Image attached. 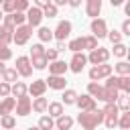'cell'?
Returning <instances> with one entry per match:
<instances>
[{
  "mask_svg": "<svg viewBox=\"0 0 130 130\" xmlns=\"http://www.w3.org/2000/svg\"><path fill=\"white\" fill-rule=\"evenodd\" d=\"M77 122L81 124L83 130H93L98 128V124L104 122V112L102 110H93V112H81L77 116Z\"/></svg>",
  "mask_w": 130,
  "mask_h": 130,
  "instance_id": "6da1fadb",
  "label": "cell"
},
{
  "mask_svg": "<svg viewBox=\"0 0 130 130\" xmlns=\"http://www.w3.org/2000/svg\"><path fill=\"white\" fill-rule=\"evenodd\" d=\"M112 75V65H108V63H102V65H93L91 69H89V79L95 83V81H100V79H106V77H110Z\"/></svg>",
  "mask_w": 130,
  "mask_h": 130,
  "instance_id": "7a4b0ae2",
  "label": "cell"
},
{
  "mask_svg": "<svg viewBox=\"0 0 130 130\" xmlns=\"http://www.w3.org/2000/svg\"><path fill=\"white\" fill-rule=\"evenodd\" d=\"M30 35H32V28H30L28 24L16 26V28H14V35H12V43H16V45H26L28 39H30Z\"/></svg>",
  "mask_w": 130,
  "mask_h": 130,
  "instance_id": "3957f363",
  "label": "cell"
},
{
  "mask_svg": "<svg viewBox=\"0 0 130 130\" xmlns=\"http://www.w3.org/2000/svg\"><path fill=\"white\" fill-rule=\"evenodd\" d=\"M108 59H110V51H108V49H104V47L93 49V51L89 53V57H87V61H89V63H93V65H102V63H106Z\"/></svg>",
  "mask_w": 130,
  "mask_h": 130,
  "instance_id": "277c9868",
  "label": "cell"
},
{
  "mask_svg": "<svg viewBox=\"0 0 130 130\" xmlns=\"http://www.w3.org/2000/svg\"><path fill=\"white\" fill-rule=\"evenodd\" d=\"M14 69H16V73H18V75H22V77H30V75H32L30 59H28V57H24V55L16 59V67H14Z\"/></svg>",
  "mask_w": 130,
  "mask_h": 130,
  "instance_id": "5b68a950",
  "label": "cell"
},
{
  "mask_svg": "<svg viewBox=\"0 0 130 130\" xmlns=\"http://www.w3.org/2000/svg\"><path fill=\"white\" fill-rule=\"evenodd\" d=\"M108 35V24L104 18H93L91 20V37L95 39H104Z\"/></svg>",
  "mask_w": 130,
  "mask_h": 130,
  "instance_id": "8992f818",
  "label": "cell"
},
{
  "mask_svg": "<svg viewBox=\"0 0 130 130\" xmlns=\"http://www.w3.org/2000/svg\"><path fill=\"white\" fill-rule=\"evenodd\" d=\"M69 35H71V22H69V20H59L53 37H55L59 43H65V39H67Z\"/></svg>",
  "mask_w": 130,
  "mask_h": 130,
  "instance_id": "52a82bcc",
  "label": "cell"
},
{
  "mask_svg": "<svg viewBox=\"0 0 130 130\" xmlns=\"http://www.w3.org/2000/svg\"><path fill=\"white\" fill-rule=\"evenodd\" d=\"M75 104H77V108L81 110V112H93V110H98V106H95V100L91 98V95H77V100H75Z\"/></svg>",
  "mask_w": 130,
  "mask_h": 130,
  "instance_id": "ba28073f",
  "label": "cell"
},
{
  "mask_svg": "<svg viewBox=\"0 0 130 130\" xmlns=\"http://www.w3.org/2000/svg\"><path fill=\"white\" fill-rule=\"evenodd\" d=\"M85 63H87V57L83 55V53H73V57H71V63L67 65L73 73H81L83 71V67H85Z\"/></svg>",
  "mask_w": 130,
  "mask_h": 130,
  "instance_id": "9c48e42d",
  "label": "cell"
},
{
  "mask_svg": "<svg viewBox=\"0 0 130 130\" xmlns=\"http://www.w3.org/2000/svg\"><path fill=\"white\" fill-rule=\"evenodd\" d=\"M24 16H26L28 26L32 28V26H39V24H41V20H43V10H39V8H35V6H30V8L24 12Z\"/></svg>",
  "mask_w": 130,
  "mask_h": 130,
  "instance_id": "30bf717a",
  "label": "cell"
},
{
  "mask_svg": "<svg viewBox=\"0 0 130 130\" xmlns=\"http://www.w3.org/2000/svg\"><path fill=\"white\" fill-rule=\"evenodd\" d=\"M16 114L18 116H28L30 114V110H32V102H30V98L28 95H22V98H18L16 100Z\"/></svg>",
  "mask_w": 130,
  "mask_h": 130,
  "instance_id": "8fae6325",
  "label": "cell"
},
{
  "mask_svg": "<svg viewBox=\"0 0 130 130\" xmlns=\"http://www.w3.org/2000/svg\"><path fill=\"white\" fill-rule=\"evenodd\" d=\"M26 89H28V93L32 98H43L45 91H47V83H45V79H35Z\"/></svg>",
  "mask_w": 130,
  "mask_h": 130,
  "instance_id": "7c38bea8",
  "label": "cell"
},
{
  "mask_svg": "<svg viewBox=\"0 0 130 130\" xmlns=\"http://www.w3.org/2000/svg\"><path fill=\"white\" fill-rule=\"evenodd\" d=\"M45 83H47V87H51V89H65V77H61V75H49V79H45Z\"/></svg>",
  "mask_w": 130,
  "mask_h": 130,
  "instance_id": "4fadbf2b",
  "label": "cell"
},
{
  "mask_svg": "<svg viewBox=\"0 0 130 130\" xmlns=\"http://www.w3.org/2000/svg\"><path fill=\"white\" fill-rule=\"evenodd\" d=\"M100 10H102V0H87V4H85L87 16L98 18V16H100Z\"/></svg>",
  "mask_w": 130,
  "mask_h": 130,
  "instance_id": "5bb4252c",
  "label": "cell"
},
{
  "mask_svg": "<svg viewBox=\"0 0 130 130\" xmlns=\"http://www.w3.org/2000/svg\"><path fill=\"white\" fill-rule=\"evenodd\" d=\"M69 67H67V63L65 61H53L51 65H49V75H65V71H67Z\"/></svg>",
  "mask_w": 130,
  "mask_h": 130,
  "instance_id": "9a60e30c",
  "label": "cell"
},
{
  "mask_svg": "<svg viewBox=\"0 0 130 130\" xmlns=\"http://www.w3.org/2000/svg\"><path fill=\"white\" fill-rule=\"evenodd\" d=\"M14 106H16L14 98H4L0 102V116H10V112L14 110Z\"/></svg>",
  "mask_w": 130,
  "mask_h": 130,
  "instance_id": "2e32d148",
  "label": "cell"
},
{
  "mask_svg": "<svg viewBox=\"0 0 130 130\" xmlns=\"http://www.w3.org/2000/svg\"><path fill=\"white\" fill-rule=\"evenodd\" d=\"M87 95H91L93 100L98 98V100H102V102H104V87L91 81V83H87Z\"/></svg>",
  "mask_w": 130,
  "mask_h": 130,
  "instance_id": "e0dca14e",
  "label": "cell"
},
{
  "mask_svg": "<svg viewBox=\"0 0 130 130\" xmlns=\"http://www.w3.org/2000/svg\"><path fill=\"white\" fill-rule=\"evenodd\" d=\"M55 126L59 128V130H71V126H73V118L71 116H59L57 118V122H55Z\"/></svg>",
  "mask_w": 130,
  "mask_h": 130,
  "instance_id": "ac0fdd59",
  "label": "cell"
},
{
  "mask_svg": "<svg viewBox=\"0 0 130 130\" xmlns=\"http://www.w3.org/2000/svg\"><path fill=\"white\" fill-rule=\"evenodd\" d=\"M2 79H4V83H16V79H18V73H16V69H12V67H6L4 71H2Z\"/></svg>",
  "mask_w": 130,
  "mask_h": 130,
  "instance_id": "d6986e66",
  "label": "cell"
},
{
  "mask_svg": "<svg viewBox=\"0 0 130 130\" xmlns=\"http://www.w3.org/2000/svg\"><path fill=\"white\" fill-rule=\"evenodd\" d=\"M10 93L14 95V100H16V98H22V95H26V85H24L22 81H16V83L10 85Z\"/></svg>",
  "mask_w": 130,
  "mask_h": 130,
  "instance_id": "ffe728a7",
  "label": "cell"
},
{
  "mask_svg": "<svg viewBox=\"0 0 130 130\" xmlns=\"http://www.w3.org/2000/svg\"><path fill=\"white\" fill-rule=\"evenodd\" d=\"M12 35H14L12 28L0 26V45H6V47H8V43H12Z\"/></svg>",
  "mask_w": 130,
  "mask_h": 130,
  "instance_id": "44dd1931",
  "label": "cell"
},
{
  "mask_svg": "<svg viewBox=\"0 0 130 130\" xmlns=\"http://www.w3.org/2000/svg\"><path fill=\"white\" fill-rule=\"evenodd\" d=\"M47 108H49V102H47V98H35V102H32V110H35L37 114H43V112H47Z\"/></svg>",
  "mask_w": 130,
  "mask_h": 130,
  "instance_id": "7402d4cb",
  "label": "cell"
},
{
  "mask_svg": "<svg viewBox=\"0 0 130 130\" xmlns=\"http://www.w3.org/2000/svg\"><path fill=\"white\" fill-rule=\"evenodd\" d=\"M47 110H49V116H51V118H59V116H63V104H61V102H51Z\"/></svg>",
  "mask_w": 130,
  "mask_h": 130,
  "instance_id": "603a6c76",
  "label": "cell"
},
{
  "mask_svg": "<svg viewBox=\"0 0 130 130\" xmlns=\"http://www.w3.org/2000/svg\"><path fill=\"white\" fill-rule=\"evenodd\" d=\"M55 128V120L51 116H41L39 120V130H53Z\"/></svg>",
  "mask_w": 130,
  "mask_h": 130,
  "instance_id": "cb8c5ba5",
  "label": "cell"
},
{
  "mask_svg": "<svg viewBox=\"0 0 130 130\" xmlns=\"http://www.w3.org/2000/svg\"><path fill=\"white\" fill-rule=\"evenodd\" d=\"M122 89V93H130V75L120 77L118 75V91Z\"/></svg>",
  "mask_w": 130,
  "mask_h": 130,
  "instance_id": "d4e9b609",
  "label": "cell"
},
{
  "mask_svg": "<svg viewBox=\"0 0 130 130\" xmlns=\"http://www.w3.org/2000/svg\"><path fill=\"white\" fill-rule=\"evenodd\" d=\"M118 104V110H122V112H128L130 110V100H128V93H120L118 95V100H116Z\"/></svg>",
  "mask_w": 130,
  "mask_h": 130,
  "instance_id": "484cf974",
  "label": "cell"
},
{
  "mask_svg": "<svg viewBox=\"0 0 130 130\" xmlns=\"http://www.w3.org/2000/svg\"><path fill=\"white\" fill-rule=\"evenodd\" d=\"M37 35H39V39H41V43H49V41L53 39V30H51L49 26H41Z\"/></svg>",
  "mask_w": 130,
  "mask_h": 130,
  "instance_id": "4316f807",
  "label": "cell"
},
{
  "mask_svg": "<svg viewBox=\"0 0 130 130\" xmlns=\"http://www.w3.org/2000/svg\"><path fill=\"white\" fill-rule=\"evenodd\" d=\"M67 49H69V51H73V53H81V51H83V37L73 39V41L67 45Z\"/></svg>",
  "mask_w": 130,
  "mask_h": 130,
  "instance_id": "83f0119b",
  "label": "cell"
},
{
  "mask_svg": "<svg viewBox=\"0 0 130 130\" xmlns=\"http://www.w3.org/2000/svg\"><path fill=\"white\" fill-rule=\"evenodd\" d=\"M61 98H63V102H61V104H65V106H71V104H75V100H77V93H75L73 89H65V93H63Z\"/></svg>",
  "mask_w": 130,
  "mask_h": 130,
  "instance_id": "f1b7e54d",
  "label": "cell"
},
{
  "mask_svg": "<svg viewBox=\"0 0 130 130\" xmlns=\"http://www.w3.org/2000/svg\"><path fill=\"white\" fill-rule=\"evenodd\" d=\"M0 126H2L4 130H14L16 120H14L12 116H2V118H0Z\"/></svg>",
  "mask_w": 130,
  "mask_h": 130,
  "instance_id": "f546056e",
  "label": "cell"
},
{
  "mask_svg": "<svg viewBox=\"0 0 130 130\" xmlns=\"http://www.w3.org/2000/svg\"><path fill=\"white\" fill-rule=\"evenodd\" d=\"M118 126L122 130H130V112H124L120 118H118Z\"/></svg>",
  "mask_w": 130,
  "mask_h": 130,
  "instance_id": "4dcf8cb0",
  "label": "cell"
},
{
  "mask_svg": "<svg viewBox=\"0 0 130 130\" xmlns=\"http://www.w3.org/2000/svg\"><path fill=\"white\" fill-rule=\"evenodd\" d=\"M14 8H16L14 12H22V14H24V12L30 8V4H28V0H14Z\"/></svg>",
  "mask_w": 130,
  "mask_h": 130,
  "instance_id": "1f68e13d",
  "label": "cell"
},
{
  "mask_svg": "<svg viewBox=\"0 0 130 130\" xmlns=\"http://www.w3.org/2000/svg\"><path fill=\"white\" fill-rule=\"evenodd\" d=\"M83 49H89V51L98 49V39L95 37H83Z\"/></svg>",
  "mask_w": 130,
  "mask_h": 130,
  "instance_id": "d6a6232c",
  "label": "cell"
},
{
  "mask_svg": "<svg viewBox=\"0 0 130 130\" xmlns=\"http://www.w3.org/2000/svg\"><path fill=\"white\" fill-rule=\"evenodd\" d=\"M32 57H45V47H43L41 43H37V45L30 47V59H32Z\"/></svg>",
  "mask_w": 130,
  "mask_h": 130,
  "instance_id": "836d02e7",
  "label": "cell"
},
{
  "mask_svg": "<svg viewBox=\"0 0 130 130\" xmlns=\"http://www.w3.org/2000/svg\"><path fill=\"white\" fill-rule=\"evenodd\" d=\"M30 65H32L35 69H45L49 63H47L45 57H32V59H30Z\"/></svg>",
  "mask_w": 130,
  "mask_h": 130,
  "instance_id": "e575fe53",
  "label": "cell"
},
{
  "mask_svg": "<svg viewBox=\"0 0 130 130\" xmlns=\"http://www.w3.org/2000/svg\"><path fill=\"white\" fill-rule=\"evenodd\" d=\"M116 71L120 73V77H124V75H130V63H126V61H120V63L116 65Z\"/></svg>",
  "mask_w": 130,
  "mask_h": 130,
  "instance_id": "d590c367",
  "label": "cell"
},
{
  "mask_svg": "<svg viewBox=\"0 0 130 130\" xmlns=\"http://www.w3.org/2000/svg\"><path fill=\"white\" fill-rule=\"evenodd\" d=\"M0 10H2V14L6 12V14H12L16 8H14V0H4L2 2V6H0Z\"/></svg>",
  "mask_w": 130,
  "mask_h": 130,
  "instance_id": "8d00e7d4",
  "label": "cell"
},
{
  "mask_svg": "<svg viewBox=\"0 0 130 130\" xmlns=\"http://www.w3.org/2000/svg\"><path fill=\"white\" fill-rule=\"evenodd\" d=\"M10 16H12V22H14V26H22V24L26 22V16H24L22 12H12Z\"/></svg>",
  "mask_w": 130,
  "mask_h": 130,
  "instance_id": "74e56055",
  "label": "cell"
},
{
  "mask_svg": "<svg viewBox=\"0 0 130 130\" xmlns=\"http://www.w3.org/2000/svg\"><path fill=\"white\" fill-rule=\"evenodd\" d=\"M104 124L108 130H114L118 126V116H104Z\"/></svg>",
  "mask_w": 130,
  "mask_h": 130,
  "instance_id": "f35d334b",
  "label": "cell"
},
{
  "mask_svg": "<svg viewBox=\"0 0 130 130\" xmlns=\"http://www.w3.org/2000/svg\"><path fill=\"white\" fill-rule=\"evenodd\" d=\"M102 112H104V116H118V112H120V110H118V106H116V104H106V108H104Z\"/></svg>",
  "mask_w": 130,
  "mask_h": 130,
  "instance_id": "ab89813d",
  "label": "cell"
},
{
  "mask_svg": "<svg viewBox=\"0 0 130 130\" xmlns=\"http://www.w3.org/2000/svg\"><path fill=\"white\" fill-rule=\"evenodd\" d=\"M106 37H108L114 45H120V43H122V35H120L118 30H108V35H106Z\"/></svg>",
  "mask_w": 130,
  "mask_h": 130,
  "instance_id": "60d3db41",
  "label": "cell"
},
{
  "mask_svg": "<svg viewBox=\"0 0 130 130\" xmlns=\"http://www.w3.org/2000/svg\"><path fill=\"white\" fill-rule=\"evenodd\" d=\"M10 57H12V51H10L6 45H0V61L4 63V61H8Z\"/></svg>",
  "mask_w": 130,
  "mask_h": 130,
  "instance_id": "b9f144b4",
  "label": "cell"
},
{
  "mask_svg": "<svg viewBox=\"0 0 130 130\" xmlns=\"http://www.w3.org/2000/svg\"><path fill=\"white\" fill-rule=\"evenodd\" d=\"M45 16H47V18H55V16H57V8L53 6V2L43 10V18H45Z\"/></svg>",
  "mask_w": 130,
  "mask_h": 130,
  "instance_id": "7bdbcfd3",
  "label": "cell"
},
{
  "mask_svg": "<svg viewBox=\"0 0 130 130\" xmlns=\"http://www.w3.org/2000/svg\"><path fill=\"white\" fill-rule=\"evenodd\" d=\"M128 53V47L124 45V43H120V45H114V55L116 57H124Z\"/></svg>",
  "mask_w": 130,
  "mask_h": 130,
  "instance_id": "ee69618b",
  "label": "cell"
},
{
  "mask_svg": "<svg viewBox=\"0 0 130 130\" xmlns=\"http://www.w3.org/2000/svg\"><path fill=\"white\" fill-rule=\"evenodd\" d=\"M45 59H47V63H49V61H51V63L57 61V51H55V49H45Z\"/></svg>",
  "mask_w": 130,
  "mask_h": 130,
  "instance_id": "f6af8a7d",
  "label": "cell"
},
{
  "mask_svg": "<svg viewBox=\"0 0 130 130\" xmlns=\"http://www.w3.org/2000/svg\"><path fill=\"white\" fill-rule=\"evenodd\" d=\"M108 81H106V87H114V89H118V75H110V77H106Z\"/></svg>",
  "mask_w": 130,
  "mask_h": 130,
  "instance_id": "bcb514c9",
  "label": "cell"
},
{
  "mask_svg": "<svg viewBox=\"0 0 130 130\" xmlns=\"http://www.w3.org/2000/svg\"><path fill=\"white\" fill-rule=\"evenodd\" d=\"M0 95H2V98H8V95H10V85L4 83V81H0Z\"/></svg>",
  "mask_w": 130,
  "mask_h": 130,
  "instance_id": "7dc6e473",
  "label": "cell"
},
{
  "mask_svg": "<svg viewBox=\"0 0 130 130\" xmlns=\"http://www.w3.org/2000/svg\"><path fill=\"white\" fill-rule=\"evenodd\" d=\"M120 35H126V37H130V18H126L124 22H122V32Z\"/></svg>",
  "mask_w": 130,
  "mask_h": 130,
  "instance_id": "c3c4849f",
  "label": "cell"
},
{
  "mask_svg": "<svg viewBox=\"0 0 130 130\" xmlns=\"http://www.w3.org/2000/svg\"><path fill=\"white\" fill-rule=\"evenodd\" d=\"M65 49H67V45H65V43H57V49H55V51L59 53V51H65Z\"/></svg>",
  "mask_w": 130,
  "mask_h": 130,
  "instance_id": "681fc988",
  "label": "cell"
},
{
  "mask_svg": "<svg viewBox=\"0 0 130 130\" xmlns=\"http://www.w3.org/2000/svg\"><path fill=\"white\" fill-rule=\"evenodd\" d=\"M65 4H67V0H55V4H53V6L57 8V6H65Z\"/></svg>",
  "mask_w": 130,
  "mask_h": 130,
  "instance_id": "f907efd6",
  "label": "cell"
},
{
  "mask_svg": "<svg viewBox=\"0 0 130 130\" xmlns=\"http://www.w3.org/2000/svg\"><path fill=\"white\" fill-rule=\"evenodd\" d=\"M69 6H73V8H77V6H81V0H71V2H69Z\"/></svg>",
  "mask_w": 130,
  "mask_h": 130,
  "instance_id": "816d5d0a",
  "label": "cell"
},
{
  "mask_svg": "<svg viewBox=\"0 0 130 130\" xmlns=\"http://www.w3.org/2000/svg\"><path fill=\"white\" fill-rule=\"evenodd\" d=\"M4 69H6V67H4V63L0 61V75H2V71H4Z\"/></svg>",
  "mask_w": 130,
  "mask_h": 130,
  "instance_id": "f5cc1de1",
  "label": "cell"
},
{
  "mask_svg": "<svg viewBox=\"0 0 130 130\" xmlns=\"http://www.w3.org/2000/svg\"><path fill=\"white\" fill-rule=\"evenodd\" d=\"M26 130H39V126H30V128H26Z\"/></svg>",
  "mask_w": 130,
  "mask_h": 130,
  "instance_id": "db71d44e",
  "label": "cell"
},
{
  "mask_svg": "<svg viewBox=\"0 0 130 130\" xmlns=\"http://www.w3.org/2000/svg\"><path fill=\"white\" fill-rule=\"evenodd\" d=\"M2 18H4V14H2V10H0V20H2Z\"/></svg>",
  "mask_w": 130,
  "mask_h": 130,
  "instance_id": "11a10c76",
  "label": "cell"
},
{
  "mask_svg": "<svg viewBox=\"0 0 130 130\" xmlns=\"http://www.w3.org/2000/svg\"><path fill=\"white\" fill-rule=\"evenodd\" d=\"M0 6H2V0H0Z\"/></svg>",
  "mask_w": 130,
  "mask_h": 130,
  "instance_id": "9f6ffc18",
  "label": "cell"
}]
</instances>
